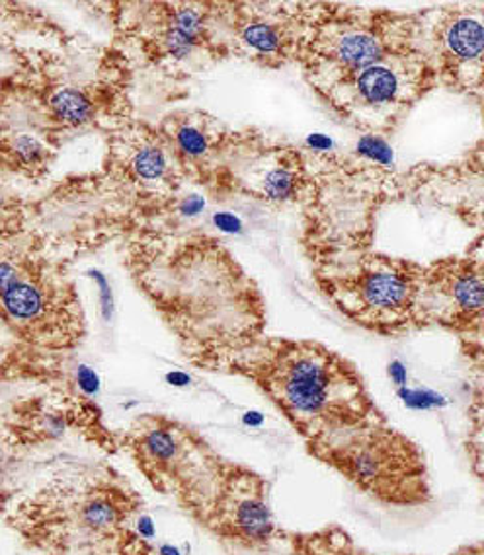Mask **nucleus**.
<instances>
[{"instance_id": "11", "label": "nucleus", "mask_w": 484, "mask_h": 555, "mask_svg": "<svg viewBox=\"0 0 484 555\" xmlns=\"http://www.w3.org/2000/svg\"><path fill=\"white\" fill-rule=\"evenodd\" d=\"M234 10L231 41L234 51L262 67L301 63L324 2L242 4Z\"/></svg>"}, {"instance_id": "19", "label": "nucleus", "mask_w": 484, "mask_h": 555, "mask_svg": "<svg viewBox=\"0 0 484 555\" xmlns=\"http://www.w3.org/2000/svg\"><path fill=\"white\" fill-rule=\"evenodd\" d=\"M4 158L14 168L34 173L48 164V146L36 134H4Z\"/></svg>"}, {"instance_id": "12", "label": "nucleus", "mask_w": 484, "mask_h": 555, "mask_svg": "<svg viewBox=\"0 0 484 555\" xmlns=\"http://www.w3.org/2000/svg\"><path fill=\"white\" fill-rule=\"evenodd\" d=\"M195 520L237 546H268L280 530L268 505V483L252 469L225 460L214 495Z\"/></svg>"}, {"instance_id": "10", "label": "nucleus", "mask_w": 484, "mask_h": 555, "mask_svg": "<svg viewBox=\"0 0 484 555\" xmlns=\"http://www.w3.org/2000/svg\"><path fill=\"white\" fill-rule=\"evenodd\" d=\"M426 53L437 85L463 96L484 90V2L424 10Z\"/></svg>"}, {"instance_id": "8", "label": "nucleus", "mask_w": 484, "mask_h": 555, "mask_svg": "<svg viewBox=\"0 0 484 555\" xmlns=\"http://www.w3.org/2000/svg\"><path fill=\"white\" fill-rule=\"evenodd\" d=\"M126 450L153 488L195 518L214 495L225 460L198 433L165 415L139 417L126 435Z\"/></svg>"}, {"instance_id": "13", "label": "nucleus", "mask_w": 484, "mask_h": 555, "mask_svg": "<svg viewBox=\"0 0 484 555\" xmlns=\"http://www.w3.org/2000/svg\"><path fill=\"white\" fill-rule=\"evenodd\" d=\"M424 314L428 326L456 334L461 344L484 337V273L467 256L426 266Z\"/></svg>"}, {"instance_id": "15", "label": "nucleus", "mask_w": 484, "mask_h": 555, "mask_svg": "<svg viewBox=\"0 0 484 555\" xmlns=\"http://www.w3.org/2000/svg\"><path fill=\"white\" fill-rule=\"evenodd\" d=\"M165 9L156 10V24L147 38L155 57L180 63L212 46L209 10L198 4H166Z\"/></svg>"}, {"instance_id": "20", "label": "nucleus", "mask_w": 484, "mask_h": 555, "mask_svg": "<svg viewBox=\"0 0 484 555\" xmlns=\"http://www.w3.org/2000/svg\"><path fill=\"white\" fill-rule=\"evenodd\" d=\"M110 555H155V552L147 546L145 542H141L139 538L131 537L127 532V537L117 544L116 550Z\"/></svg>"}, {"instance_id": "5", "label": "nucleus", "mask_w": 484, "mask_h": 555, "mask_svg": "<svg viewBox=\"0 0 484 555\" xmlns=\"http://www.w3.org/2000/svg\"><path fill=\"white\" fill-rule=\"evenodd\" d=\"M424 48V12L407 14L324 2L300 65L319 94L389 55Z\"/></svg>"}, {"instance_id": "23", "label": "nucleus", "mask_w": 484, "mask_h": 555, "mask_svg": "<svg viewBox=\"0 0 484 555\" xmlns=\"http://www.w3.org/2000/svg\"><path fill=\"white\" fill-rule=\"evenodd\" d=\"M476 104H479V109H481V115H483V124H484V90L479 94V96L473 98Z\"/></svg>"}, {"instance_id": "7", "label": "nucleus", "mask_w": 484, "mask_h": 555, "mask_svg": "<svg viewBox=\"0 0 484 555\" xmlns=\"http://www.w3.org/2000/svg\"><path fill=\"white\" fill-rule=\"evenodd\" d=\"M2 312L12 334L49 351L71 349L85 334L80 300L71 281L31 246L4 248Z\"/></svg>"}, {"instance_id": "2", "label": "nucleus", "mask_w": 484, "mask_h": 555, "mask_svg": "<svg viewBox=\"0 0 484 555\" xmlns=\"http://www.w3.org/2000/svg\"><path fill=\"white\" fill-rule=\"evenodd\" d=\"M217 369L260 388L313 450L364 425L387 422L348 359L317 341L258 337Z\"/></svg>"}, {"instance_id": "3", "label": "nucleus", "mask_w": 484, "mask_h": 555, "mask_svg": "<svg viewBox=\"0 0 484 555\" xmlns=\"http://www.w3.org/2000/svg\"><path fill=\"white\" fill-rule=\"evenodd\" d=\"M141 499L110 474L53 483L14 511V528L49 555H110Z\"/></svg>"}, {"instance_id": "4", "label": "nucleus", "mask_w": 484, "mask_h": 555, "mask_svg": "<svg viewBox=\"0 0 484 555\" xmlns=\"http://www.w3.org/2000/svg\"><path fill=\"white\" fill-rule=\"evenodd\" d=\"M426 266L387 254L364 251L315 268V281L340 314L379 335L428 327Z\"/></svg>"}, {"instance_id": "22", "label": "nucleus", "mask_w": 484, "mask_h": 555, "mask_svg": "<svg viewBox=\"0 0 484 555\" xmlns=\"http://www.w3.org/2000/svg\"><path fill=\"white\" fill-rule=\"evenodd\" d=\"M484 495V486H483ZM451 555H484V540L483 542H476V544H469V546L457 550L456 554Z\"/></svg>"}, {"instance_id": "18", "label": "nucleus", "mask_w": 484, "mask_h": 555, "mask_svg": "<svg viewBox=\"0 0 484 555\" xmlns=\"http://www.w3.org/2000/svg\"><path fill=\"white\" fill-rule=\"evenodd\" d=\"M48 114L63 127H80L94 119L97 104L85 88H55L48 96Z\"/></svg>"}, {"instance_id": "9", "label": "nucleus", "mask_w": 484, "mask_h": 555, "mask_svg": "<svg viewBox=\"0 0 484 555\" xmlns=\"http://www.w3.org/2000/svg\"><path fill=\"white\" fill-rule=\"evenodd\" d=\"M436 87V70L424 48L389 55L319 96L342 121L359 131L391 133Z\"/></svg>"}, {"instance_id": "1", "label": "nucleus", "mask_w": 484, "mask_h": 555, "mask_svg": "<svg viewBox=\"0 0 484 555\" xmlns=\"http://www.w3.org/2000/svg\"><path fill=\"white\" fill-rule=\"evenodd\" d=\"M163 259H147L139 285L188 344L198 363L217 369L262 337L258 288L217 242H178Z\"/></svg>"}, {"instance_id": "21", "label": "nucleus", "mask_w": 484, "mask_h": 555, "mask_svg": "<svg viewBox=\"0 0 484 555\" xmlns=\"http://www.w3.org/2000/svg\"><path fill=\"white\" fill-rule=\"evenodd\" d=\"M466 256L469 259H473L479 269L484 273V230L473 240V244L467 248Z\"/></svg>"}, {"instance_id": "17", "label": "nucleus", "mask_w": 484, "mask_h": 555, "mask_svg": "<svg viewBox=\"0 0 484 555\" xmlns=\"http://www.w3.org/2000/svg\"><path fill=\"white\" fill-rule=\"evenodd\" d=\"M165 137L173 144L182 168L204 166L219 144V133L204 115L182 114L166 121Z\"/></svg>"}, {"instance_id": "6", "label": "nucleus", "mask_w": 484, "mask_h": 555, "mask_svg": "<svg viewBox=\"0 0 484 555\" xmlns=\"http://www.w3.org/2000/svg\"><path fill=\"white\" fill-rule=\"evenodd\" d=\"M309 452L387 507H424L434 498L422 450L387 422L364 425Z\"/></svg>"}, {"instance_id": "16", "label": "nucleus", "mask_w": 484, "mask_h": 555, "mask_svg": "<svg viewBox=\"0 0 484 555\" xmlns=\"http://www.w3.org/2000/svg\"><path fill=\"white\" fill-rule=\"evenodd\" d=\"M117 156L127 180L143 188L173 185L178 182L182 170V164L165 134L149 131L127 134L126 141L117 146Z\"/></svg>"}, {"instance_id": "14", "label": "nucleus", "mask_w": 484, "mask_h": 555, "mask_svg": "<svg viewBox=\"0 0 484 555\" xmlns=\"http://www.w3.org/2000/svg\"><path fill=\"white\" fill-rule=\"evenodd\" d=\"M398 190L434 203L471 229L484 230V139L456 163L418 166Z\"/></svg>"}]
</instances>
